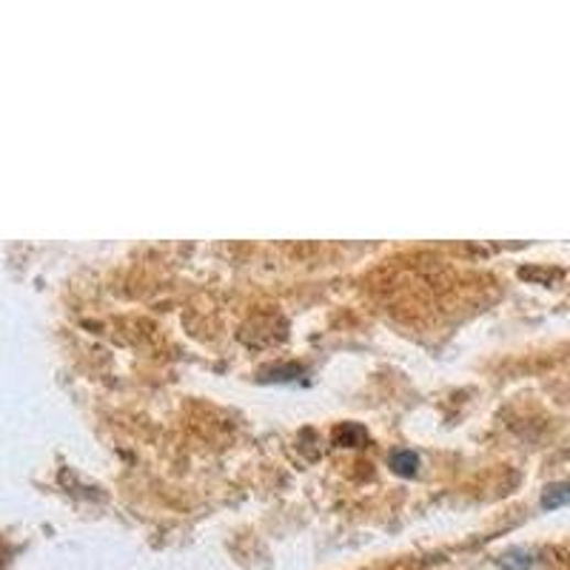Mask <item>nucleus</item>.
<instances>
[{
  "instance_id": "20e7f679",
  "label": "nucleus",
  "mask_w": 570,
  "mask_h": 570,
  "mask_svg": "<svg viewBox=\"0 0 570 570\" xmlns=\"http://www.w3.org/2000/svg\"><path fill=\"white\" fill-rule=\"evenodd\" d=\"M362 439V442H365V431H362V428H357V425H346V428H340V431H337V442H351V439Z\"/></svg>"
},
{
  "instance_id": "f03ea898",
  "label": "nucleus",
  "mask_w": 570,
  "mask_h": 570,
  "mask_svg": "<svg viewBox=\"0 0 570 570\" xmlns=\"http://www.w3.org/2000/svg\"><path fill=\"white\" fill-rule=\"evenodd\" d=\"M391 468L399 476H417L419 471V457L414 451H394L391 453Z\"/></svg>"
},
{
  "instance_id": "f257e3e1",
  "label": "nucleus",
  "mask_w": 570,
  "mask_h": 570,
  "mask_svg": "<svg viewBox=\"0 0 570 570\" xmlns=\"http://www.w3.org/2000/svg\"><path fill=\"white\" fill-rule=\"evenodd\" d=\"M502 570H542V562L530 550H511L502 557Z\"/></svg>"
},
{
  "instance_id": "7ed1b4c3",
  "label": "nucleus",
  "mask_w": 570,
  "mask_h": 570,
  "mask_svg": "<svg viewBox=\"0 0 570 570\" xmlns=\"http://www.w3.org/2000/svg\"><path fill=\"white\" fill-rule=\"evenodd\" d=\"M564 505H570V482H557V485H550L548 491L542 494L545 511L564 508Z\"/></svg>"
}]
</instances>
